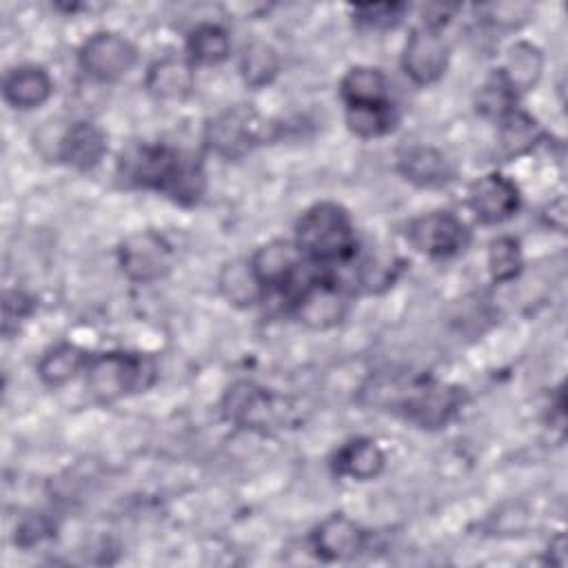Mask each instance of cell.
<instances>
[{"mask_svg": "<svg viewBox=\"0 0 568 568\" xmlns=\"http://www.w3.org/2000/svg\"><path fill=\"white\" fill-rule=\"evenodd\" d=\"M206 193V169L204 162L195 155L184 153V160L180 169L175 171L169 189L164 191V197L171 200L178 206L191 209L202 202Z\"/></svg>", "mask_w": 568, "mask_h": 568, "instance_id": "cell-29", "label": "cell"}, {"mask_svg": "<svg viewBox=\"0 0 568 568\" xmlns=\"http://www.w3.org/2000/svg\"><path fill=\"white\" fill-rule=\"evenodd\" d=\"M280 73V53L273 44L264 40H253L244 44L240 53V75L248 89L268 87Z\"/></svg>", "mask_w": 568, "mask_h": 568, "instance_id": "cell-28", "label": "cell"}, {"mask_svg": "<svg viewBox=\"0 0 568 568\" xmlns=\"http://www.w3.org/2000/svg\"><path fill=\"white\" fill-rule=\"evenodd\" d=\"M513 89L521 95L537 87L544 73V53L537 44L528 40H517L508 47L506 60L499 67Z\"/></svg>", "mask_w": 568, "mask_h": 568, "instance_id": "cell-25", "label": "cell"}, {"mask_svg": "<svg viewBox=\"0 0 568 568\" xmlns=\"http://www.w3.org/2000/svg\"><path fill=\"white\" fill-rule=\"evenodd\" d=\"M473 104L477 115L490 122H499L519 106V93L513 89V84L506 80L501 69L497 67L477 87Z\"/></svg>", "mask_w": 568, "mask_h": 568, "instance_id": "cell-26", "label": "cell"}, {"mask_svg": "<svg viewBox=\"0 0 568 568\" xmlns=\"http://www.w3.org/2000/svg\"><path fill=\"white\" fill-rule=\"evenodd\" d=\"M386 466V455L373 437H351L335 448L331 457V470L351 481H371L382 475Z\"/></svg>", "mask_w": 568, "mask_h": 568, "instance_id": "cell-18", "label": "cell"}, {"mask_svg": "<svg viewBox=\"0 0 568 568\" xmlns=\"http://www.w3.org/2000/svg\"><path fill=\"white\" fill-rule=\"evenodd\" d=\"M339 98L344 102V109L390 102L388 78L377 67L355 64L339 80Z\"/></svg>", "mask_w": 568, "mask_h": 568, "instance_id": "cell-22", "label": "cell"}, {"mask_svg": "<svg viewBox=\"0 0 568 568\" xmlns=\"http://www.w3.org/2000/svg\"><path fill=\"white\" fill-rule=\"evenodd\" d=\"M251 266L268 293L284 295V300L306 280L313 264L306 262L293 240L275 237L260 244L248 257Z\"/></svg>", "mask_w": 568, "mask_h": 568, "instance_id": "cell-10", "label": "cell"}, {"mask_svg": "<svg viewBox=\"0 0 568 568\" xmlns=\"http://www.w3.org/2000/svg\"><path fill=\"white\" fill-rule=\"evenodd\" d=\"M397 173L417 189H442L455 180L453 160L437 146L413 144L397 153Z\"/></svg>", "mask_w": 568, "mask_h": 568, "instance_id": "cell-16", "label": "cell"}, {"mask_svg": "<svg viewBox=\"0 0 568 568\" xmlns=\"http://www.w3.org/2000/svg\"><path fill=\"white\" fill-rule=\"evenodd\" d=\"M406 11L404 2H368L351 7V18L359 31H388L404 20Z\"/></svg>", "mask_w": 568, "mask_h": 568, "instance_id": "cell-31", "label": "cell"}, {"mask_svg": "<svg viewBox=\"0 0 568 568\" xmlns=\"http://www.w3.org/2000/svg\"><path fill=\"white\" fill-rule=\"evenodd\" d=\"M217 291L235 308H251L266 300V288L257 280L248 257H235L222 264L217 273Z\"/></svg>", "mask_w": 568, "mask_h": 568, "instance_id": "cell-20", "label": "cell"}, {"mask_svg": "<svg viewBox=\"0 0 568 568\" xmlns=\"http://www.w3.org/2000/svg\"><path fill=\"white\" fill-rule=\"evenodd\" d=\"M311 550L322 561H348L366 550L368 532L348 515L331 513L308 535Z\"/></svg>", "mask_w": 568, "mask_h": 568, "instance_id": "cell-14", "label": "cell"}, {"mask_svg": "<svg viewBox=\"0 0 568 568\" xmlns=\"http://www.w3.org/2000/svg\"><path fill=\"white\" fill-rule=\"evenodd\" d=\"M106 133L91 120H75L62 126L53 162H62L73 171H93L106 155Z\"/></svg>", "mask_w": 568, "mask_h": 568, "instance_id": "cell-15", "label": "cell"}, {"mask_svg": "<svg viewBox=\"0 0 568 568\" xmlns=\"http://www.w3.org/2000/svg\"><path fill=\"white\" fill-rule=\"evenodd\" d=\"M530 4L497 2L486 7V22L497 29H519L530 20Z\"/></svg>", "mask_w": 568, "mask_h": 568, "instance_id": "cell-34", "label": "cell"}, {"mask_svg": "<svg viewBox=\"0 0 568 568\" xmlns=\"http://www.w3.org/2000/svg\"><path fill=\"white\" fill-rule=\"evenodd\" d=\"M53 535H55V521L49 515L29 513L18 521L13 541L20 548H33V546H40L42 541L51 539Z\"/></svg>", "mask_w": 568, "mask_h": 568, "instance_id": "cell-32", "label": "cell"}, {"mask_svg": "<svg viewBox=\"0 0 568 568\" xmlns=\"http://www.w3.org/2000/svg\"><path fill=\"white\" fill-rule=\"evenodd\" d=\"M466 206L479 224L499 226L519 213L521 191L508 175L490 171L468 184Z\"/></svg>", "mask_w": 568, "mask_h": 568, "instance_id": "cell-13", "label": "cell"}, {"mask_svg": "<svg viewBox=\"0 0 568 568\" xmlns=\"http://www.w3.org/2000/svg\"><path fill=\"white\" fill-rule=\"evenodd\" d=\"M486 266L495 284H508L517 280L524 271V253L519 240L513 235H499L490 240L486 251Z\"/></svg>", "mask_w": 568, "mask_h": 568, "instance_id": "cell-30", "label": "cell"}, {"mask_svg": "<svg viewBox=\"0 0 568 568\" xmlns=\"http://www.w3.org/2000/svg\"><path fill=\"white\" fill-rule=\"evenodd\" d=\"M541 140L544 129L521 106L497 122V155L501 160H517L528 155Z\"/></svg>", "mask_w": 568, "mask_h": 568, "instance_id": "cell-23", "label": "cell"}, {"mask_svg": "<svg viewBox=\"0 0 568 568\" xmlns=\"http://www.w3.org/2000/svg\"><path fill=\"white\" fill-rule=\"evenodd\" d=\"M182 160L184 153L169 144L140 142L131 144L126 151L120 153L115 173L122 184L131 189H144L164 195Z\"/></svg>", "mask_w": 568, "mask_h": 568, "instance_id": "cell-7", "label": "cell"}, {"mask_svg": "<svg viewBox=\"0 0 568 568\" xmlns=\"http://www.w3.org/2000/svg\"><path fill=\"white\" fill-rule=\"evenodd\" d=\"M353 293L331 268L317 266L286 297L288 315L311 331H331L339 326L351 308Z\"/></svg>", "mask_w": 568, "mask_h": 568, "instance_id": "cell-3", "label": "cell"}, {"mask_svg": "<svg viewBox=\"0 0 568 568\" xmlns=\"http://www.w3.org/2000/svg\"><path fill=\"white\" fill-rule=\"evenodd\" d=\"M220 406L226 422L253 433H271L282 428L288 415L284 397L253 379H237L229 384Z\"/></svg>", "mask_w": 568, "mask_h": 568, "instance_id": "cell-5", "label": "cell"}, {"mask_svg": "<svg viewBox=\"0 0 568 568\" xmlns=\"http://www.w3.org/2000/svg\"><path fill=\"white\" fill-rule=\"evenodd\" d=\"M346 129L359 140H377L393 133L399 124V113L390 102L366 104V106H346L344 109Z\"/></svg>", "mask_w": 568, "mask_h": 568, "instance_id": "cell-27", "label": "cell"}, {"mask_svg": "<svg viewBox=\"0 0 568 568\" xmlns=\"http://www.w3.org/2000/svg\"><path fill=\"white\" fill-rule=\"evenodd\" d=\"M36 311V300L22 288H7L2 300V333L9 337Z\"/></svg>", "mask_w": 568, "mask_h": 568, "instance_id": "cell-33", "label": "cell"}, {"mask_svg": "<svg viewBox=\"0 0 568 568\" xmlns=\"http://www.w3.org/2000/svg\"><path fill=\"white\" fill-rule=\"evenodd\" d=\"M231 36L217 22H200L186 33L184 55L195 67H217L231 58Z\"/></svg>", "mask_w": 568, "mask_h": 568, "instance_id": "cell-24", "label": "cell"}, {"mask_svg": "<svg viewBox=\"0 0 568 568\" xmlns=\"http://www.w3.org/2000/svg\"><path fill=\"white\" fill-rule=\"evenodd\" d=\"M266 124L246 104L229 106L206 120L202 142L209 153L222 160H242L264 140Z\"/></svg>", "mask_w": 568, "mask_h": 568, "instance_id": "cell-6", "label": "cell"}, {"mask_svg": "<svg viewBox=\"0 0 568 568\" xmlns=\"http://www.w3.org/2000/svg\"><path fill=\"white\" fill-rule=\"evenodd\" d=\"M404 235L413 251L433 260L455 257L470 244V231L466 222L446 209L415 215L408 220Z\"/></svg>", "mask_w": 568, "mask_h": 568, "instance_id": "cell-8", "label": "cell"}, {"mask_svg": "<svg viewBox=\"0 0 568 568\" xmlns=\"http://www.w3.org/2000/svg\"><path fill=\"white\" fill-rule=\"evenodd\" d=\"M450 62V44L442 29L417 24L410 29L402 49V71L417 87L435 84L444 78Z\"/></svg>", "mask_w": 568, "mask_h": 568, "instance_id": "cell-12", "label": "cell"}, {"mask_svg": "<svg viewBox=\"0 0 568 568\" xmlns=\"http://www.w3.org/2000/svg\"><path fill=\"white\" fill-rule=\"evenodd\" d=\"M462 404L464 393L459 386L433 377H415L399 386L393 408L417 428L439 430L457 417Z\"/></svg>", "mask_w": 568, "mask_h": 568, "instance_id": "cell-4", "label": "cell"}, {"mask_svg": "<svg viewBox=\"0 0 568 568\" xmlns=\"http://www.w3.org/2000/svg\"><path fill=\"white\" fill-rule=\"evenodd\" d=\"M293 242L320 268H344L359 253V242L351 213L331 200L304 209L295 222Z\"/></svg>", "mask_w": 568, "mask_h": 568, "instance_id": "cell-1", "label": "cell"}, {"mask_svg": "<svg viewBox=\"0 0 568 568\" xmlns=\"http://www.w3.org/2000/svg\"><path fill=\"white\" fill-rule=\"evenodd\" d=\"M155 377L158 366L153 357L133 351L93 353L84 371L89 395L102 404L144 393L153 386Z\"/></svg>", "mask_w": 568, "mask_h": 568, "instance_id": "cell-2", "label": "cell"}, {"mask_svg": "<svg viewBox=\"0 0 568 568\" xmlns=\"http://www.w3.org/2000/svg\"><path fill=\"white\" fill-rule=\"evenodd\" d=\"M548 561L552 566H564L566 564V537L564 532H557L555 539L548 544Z\"/></svg>", "mask_w": 568, "mask_h": 568, "instance_id": "cell-35", "label": "cell"}, {"mask_svg": "<svg viewBox=\"0 0 568 568\" xmlns=\"http://www.w3.org/2000/svg\"><path fill=\"white\" fill-rule=\"evenodd\" d=\"M195 69L184 53H166L146 67L144 89L160 102H182L195 89Z\"/></svg>", "mask_w": 568, "mask_h": 568, "instance_id": "cell-17", "label": "cell"}, {"mask_svg": "<svg viewBox=\"0 0 568 568\" xmlns=\"http://www.w3.org/2000/svg\"><path fill=\"white\" fill-rule=\"evenodd\" d=\"M91 355L93 353L71 342L53 344L40 355L36 364L38 379L49 388H60L87 371Z\"/></svg>", "mask_w": 568, "mask_h": 568, "instance_id": "cell-21", "label": "cell"}, {"mask_svg": "<svg viewBox=\"0 0 568 568\" xmlns=\"http://www.w3.org/2000/svg\"><path fill=\"white\" fill-rule=\"evenodd\" d=\"M138 64V47L118 31H95L78 49V67L93 82L111 84Z\"/></svg>", "mask_w": 568, "mask_h": 568, "instance_id": "cell-11", "label": "cell"}, {"mask_svg": "<svg viewBox=\"0 0 568 568\" xmlns=\"http://www.w3.org/2000/svg\"><path fill=\"white\" fill-rule=\"evenodd\" d=\"M173 244L153 229L129 233L118 244V266L133 284H153L164 280L173 268Z\"/></svg>", "mask_w": 568, "mask_h": 568, "instance_id": "cell-9", "label": "cell"}, {"mask_svg": "<svg viewBox=\"0 0 568 568\" xmlns=\"http://www.w3.org/2000/svg\"><path fill=\"white\" fill-rule=\"evenodd\" d=\"M53 95V80L40 64H18L2 78V98L16 111H33Z\"/></svg>", "mask_w": 568, "mask_h": 568, "instance_id": "cell-19", "label": "cell"}]
</instances>
